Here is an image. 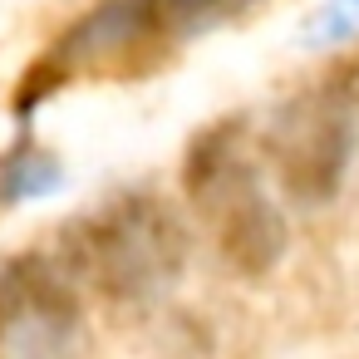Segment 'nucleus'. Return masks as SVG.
<instances>
[{
  "instance_id": "obj_4",
  "label": "nucleus",
  "mask_w": 359,
  "mask_h": 359,
  "mask_svg": "<svg viewBox=\"0 0 359 359\" xmlns=\"http://www.w3.org/2000/svg\"><path fill=\"white\" fill-rule=\"evenodd\" d=\"M74 280L50 256H11L0 266V349H65L84 320Z\"/></svg>"
},
{
  "instance_id": "obj_6",
  "label": "nucleus",
  "mask_w": 359,
  "mask_h": 359,
  "mask_svg": "<svg viewBox=\"0 0 359 359\" xmlns=\"http://www.w3.org/2000/svg\"><path fill=\"white\" fill-rule=\"evenodd\" d=\"M65 182L60 163L50 153H15L6 168H0V197L6 202H30V197H45Z\"/></svg>"
},
{
  "instance_id": "obj_7",
  "label": "nucleus",
  "mask_w": 359,
  "mask_h": 359,
  "mask_svg": "<svg viewBox=\"0 0 359 359\" xmlns=\"http://www.w3.org/2000/svg\"><path fill=\"white\" fill-rule=\"evenodd\" d=\"M354 35H359V0H330L305 25V40H315V45H344Z\"/></svg>"
},
{
  "instance_id": "obj_8",
  "label": "nucleus",
  "mask_w": 359,
  "mask_h": 359,
  "mask_svg": "<svg viewBox=\"0 0 359 359\" xmlns=\"http://www.w3.org/2000/svg\"><path fill=\"white\" fill-rule=\"evenodd\" d=\"M217 6H222V0H163V11H168L172 20H192V25L207 20Z\"/></svg>"
},
{
  "instance_id": "obj_2",
  "label": "nucleus",
  "mask_w": 359,
  "mask_h": 359,
  "mask_svg": "<svg viewBox=\"0 0 359 359\" xmlns=\"http://www.w3.org/2000/svg\"><path fill=\"white\" fill-rule=\"evenodd\" d=\"M182 192L222 261H231L241 276L256 280L285 256V217L261 187V172L246 153V128L236 118H222L192 138L182 158Z\"/></svg>"
},
{
  "instance_id": "obj_5",
  "label": "nucleus",
  "mask_w": 359,
  "mask_h": 359,
  "mask_svg": "<svg viewBox=\"0 0 359 359\" xmlns=\"http://www.w3.org/2000/svg\"><path fill=\"white\" fill-rule=\"evenodd\" d=\"M163 0H99V6L60 40L55 60L65 65V74L74 69H109L118 55H128L133 45L148 40L153 20H158Z\"/></svg>"
},
{
  "instance_id": "obj_1",
  "label": "nucleus",
  "mask_w": 359,
  "mask_h": 359,
  "mask_svg": "<svg viewBox=\"0 0 359 359\" xmlns=\"http://www.w3.org/2000/svg\"><path fill=\"white\" fill-rule=\"evenodd\" d=\"M65 266L104 300L143 305L177 285L187 226L158 192H123L65 226Z\"/></svg>"
},
{
  "instance_id": "obj_3",
  "label": "nucleus",
  "mask_w": 359,
  "mask_h": 359,
  "mask_svg": "<svg viewBox=\"0 0 359 359\" xmlns=\"http://www.w3.org/2000/svg\"><path fill=\"white\" fill-rule=\"evenodd\" d=\"M354 153V89L339 79L290 94L266 128V163L280 192L300 207H325Z\"/></svg>"
}]
</instances>
